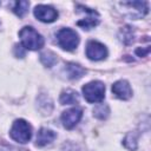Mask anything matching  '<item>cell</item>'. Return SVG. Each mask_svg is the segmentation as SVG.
<instances>
[{
  "instance_id": "obj_13",
  "label": "cell",
  "mask_w": 151,
  "mask_h": 151,
  "mask_svg": "<svg viewBox=\"0 0 151 151\" xmlns=\"http://www.w3.org/2000/svg\"><path fill=\"white\" fill-rule=\"evenodd\" d=\"M133 38H134V32H133L132 27L125 26V27H123V28L119 31V39H120L124 44H126V45L131 44V42L133 41Z\"/></svg>"
},
{
  "instance_id": "obj_18",
  "label": "cell",
  "mask_w": 151,
  "mask_h": 151,
  "mask_svg": "<svg viewBox=\"0 0 151 151\" xmlns=\"http://www.w3.org/2000/svg\"><path fill=\"white\" fill-rule=\"evenodd\" d=\"M149 52H150V48L149 47H146V48H137L136 50V54H138L139 57H145Z\"/></svg>"
},
{
  "instance_id": "obj_8",
  "label": "cell",
  "mask_w": 151,
  "mask_h": 151,
  "mask_svg": "<svg viewBox=\"0 0 151 151\" xmlns=\"http://www.w3.org/2000/svg\"><path fill=\"white\" fill-rule=\"evenodd\" d=\"M81 9L87 15L85 18H83L81 20H79L77 22V25L80 26V27H83V29H91L94 26H97L98 22H99V15H98V13L94 9H91V8H87V7H84V6H81Z\"/></svg>"
},
{
  "instance_id": "obj_12",
  "label": "cell",
  "mask_w": 151,
  "mask_h": 151,
  "mask_svg": "<svg viewBox=\"0 0 151 151\" xmlns=\"http://www.w3.org/2000/svg\"><path fill=\"white\" fill-rule=\"evenodd\" d=\"M79 101L78 93L73 90H65L60 94V103L63 105H68V104H76Z\"/></svg>"
},
{
  "instance_id": "obj_3",
  "label": "cell",
  "mask_w": 151,
  "mask_h": 151,
  "mask_svg": "<svg viewBox=\"0 0 151 151\" xmlns=\"http://www.w3.org/2000/svg\"><path fill=\"white\" fill-rule=\"evenodd\" d=\"M83 96L88 103H99L105 97V85L101 81H91L83 86Z\"/></svg>"
},
{
  "instance_id": "obj_11",
  "label": "cell",
  "mask_w": 151,
  "mask_h": 151,
  "mask_svg": "<svg viewBox=\"0 0 151 151\" xmlns=\"http://www.w3.org/2000/svg\"><path fill=\"white\" fill-rule=\"evenodd\" d=\"M66 73L68 74L70 79H79L85 74V68H83L80 65L74 64V63H68L65 67Z\"/></svg>"
},
{
  "instance_id": "obj_15",
  "label": "cell",
  "mask_w": 151,
  "mask_h": 151,
  "mask_svg": "<svg viewBox=\"0 0 151 151\" xmlns=\"http://www.w3.org/2000/svg\"><path fill=\"white\" fill-rule=\"evenodd\" d=\"M40 60H41V63H42L45 66L51 67V66H53V65L57 63V57H55L54 53L47 51V52H44V53L40 54Z\"/></svg>"
},
{
  "instance_id": "obj_5",
  "label": "cell",
  "mask_w": 151,
  "mask_h": 151,
  "mask_svg": "<svg viewBox=\"0 0 151 151\" xmlns=\"http://www.w3.org/2000/svg\"><path fill=\"white\" fill-rule=\"evenodd\" d=\"M86 55L88 59L91 60H103L107 57V50L105 47V45L91 40L87 42L86 45Z\"/></svg>"
},
{
  "instance_id": "obj_6",
  "label": "cell",
  "mask_w": 151,
  "mask_h": 151,
  "mask_svg": "<svg viewBox=\"0 0 151 151\" xmlns=\"http://www.w3.org/2000/svg\"><path fill=\"white\" fill-rule=\"evenodd\" d=\"M34 15L42 22H53L58 18V12L52 6L38 5L34 8Z\"/></svg>"
},
{
  "instance_id": "obj_14",
  "label": "cell",
  "mask_w": 151,
  "mask_h": 151,
  "mask_svg": "<svg viewBox=\"0 0 151 151\" xmlns=\"http://www.w3.org/2000/svg\"><path fill=\"white\" fill-rule=\"evenodd\" d=\"M28 6H29V2L28 1H25V0H21V1H17L13 6V11L19 17H24L26 14V12L28 11Z\"/></svg>"
},
{
  "instance_id": "obj_4",
  "label": "cell",
  "mask_w": 151,
  "mask_h": 151,
  "mask_svg": "<svg viewBox=\"0 0 151 151\" xmlns=\"http://www.w3.org/2000/svg\"><path fill=\"white\" fill-rule=\"evenodd\" d=\"M57 40L61 48L66 51H73L79 44V35L71 28H61L57 33Z\"/></svg>"
},
{
  "instance_id": "obj_7",
  "label": "cell",
  "mask_w": 151,
  "mask_h": 151,
  "mask_svg": "<svg viewBox=\"0 0 151 151\" xmlns=\"http://www.w3.org/2000/svg\"><path fill=\"white\" fill-rule=\"evenodd\" d=\"M81 116H83V111L79 109V107H72V109H68L66 111L63 112L61 114V122H63V125L66 127V129H73L78 122L81 119Z\"/></svg>"
},
{
  "instance_id": "obj_17",
  "label": "cell",
  "mask_w": 151,
  "mask_h": 151,
  "mask_svg": "<svg viewBox=\"0 0 151 151\" xmlns=\"http://www.w3.org/2000/svg\"><path fill=\"white\" fill-rule=\"evenodd\" d=\"M124 145L129 150H134L137 147V137L134 133H129L124 139Z\"/></svg>"
},
{
  "instance_id": "obj_1",
  "label": "cell",
  "mask_w": 151,
  "mask_h": 151,
  "mask_svg": "<svg viewBox=\"0 0 151 151\" xmlns=\"http://www.w3.org/2000/svg\"><path fill=\"white\" fill-rule=\"evenodd\" d=\"M19 37H20L22 46L25 48H28V50H32V51L40 50L44 46V42H45L41 34H39L31 26L22 27L19 32Z\"/></svg>"
},
{
  "instance_id": "obj_16",
  "label": "cell",
  "mask_w": 151,
  "mask_h": 151,
  "mask_svg": "<svg viewBox=\"0 0 151 151\" xmlns=\"http://www.w3.org/2000/svg\"><path fill=\"white\" fill-rule=\"evenodd\" d=\"M93 114L97 117V118H100V119H104L107 117L109 114V107L104 104H99L98 106L94 107L93 110Z\"/></svg>"
},
{
  "instance_id": "obj_10",
  "label": "cell",
  "mask_w": 151,
  "mask_h": 151,
  "mask_svg": "<svg viewBox=\"0 0 151 151\" xmlns=\"http://www.w3.org/2000/svg\"><path fill=\"white\" fill-rule=\"evenodd\" d=\"M55 138V133L52 131V130H48V129H40L38 134H37V139H35V144L38 146H45L50 143H52Z\"/></svg>"
},
{
  "instance_id": "obj_2",
  "label": "cell",
  "mask_w": 151,
  "mask_h": 151,
  "mask_svg": "<svg viewBox=\"0 0 151 151\" xmlns=\"http://www.w3.org/2000/svg\"><path fill=\"white\" fill-rule=\"evenodd\" d=\"M9 136L15 142L21 143V144H25L32 137V127H31V125L26 120H24V119H17L13 123L12 127H11Z\"/></svg>"
},
{
  "instance_id": "obj_9",
  "label": "cell",
  "mask_w": 151,
  "mask_h": 151,
  "mask_svg": "<svg viewBox=\"0 0 151 151\" xmlns=\"http://www.w3.org/2000/svg\"><path fill=\"white\" fill-rule=\"evenodd\" d=\"M112 93L122 99V100H126L129 98H131L132 96V90H131V86L130 84L126 81V80H118L116 81L113 85H112Z\"/></svg>"
}]
</instances>
